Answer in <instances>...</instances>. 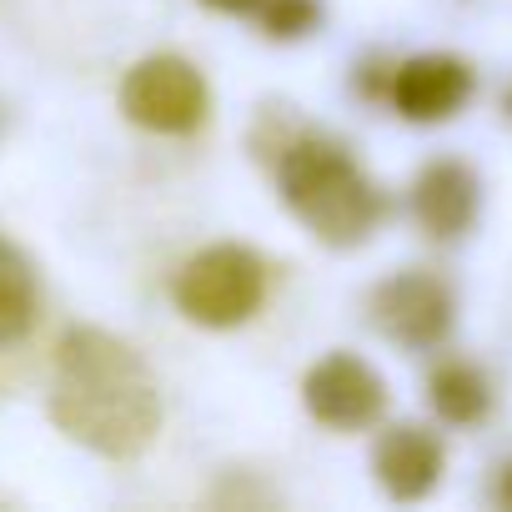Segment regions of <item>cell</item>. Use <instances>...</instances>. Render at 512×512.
<instances>
[{"label":"cell","instance_id":"8992f818","mask_svg":"<svg viewBox=\"0 0 512 512\" xmlns=\"http://www.w3.org/2000/svg\"><path fill=\"white\" fill-rule=\"evenodd\" d=\"M302 397H307V412H312L317 422H327V427H337V432H357V427H367V422L382 417V407H387V382H382L362 357L337 352V357H322V362L307 372Z\"/></svg>","mask_w":512,"mask_h":512},{"label":"cell","instance_id":"30bf717a","mask_svg":"<svg viewBox=\"0 0 512 512\" xmlns=\"http://www.w3.org/2000/svg\"><path fill=\"white\" fill-rule=\"evenodd\" d=\"M427 402H432V412H437L442 422L472 427V422L487 417L492 387H487V377H482L472 362H442V367L427 377Z\"/></svg>","mask_w":512,"mask_h":512},{"label":"cell","instance_id":"7c38bea8","mask_svg":"<svg viewBox=\"0 0 512 512\" xmlns=\"http://www.w3.org/2000/svg\"><path fill=\"white\" fill-rule=\"evenodd\" d=\"M262 21H267V36L297 41V36H307V31L322 21V6H317V0H267Z\"/></svg>","mask_w":512,"mask_h":512},{"label":"cell","instance_id":"8fae6325","mask_svg":"<svg viewBox=\"0 0 512 512\" xmlns=\"http://www.w3.org/2000/svg\"><path fill=\"white\" fill-rule=\"evenodd\" d=\"M36 322V272L31 262L0 241V347H16Z\"/></svg>","mask_w":512,"mask_h":512},{"label":"cell","instance_id":"6da1fadb","mask_svg":"<svg viewBox=\"0 0 512 512\" xmlns=\"http://www.w3.org/2000/svg\"><path fill=\"white\" fill-rule=\"evenodd\" d=\"M51 417L101 457H136L161 432V392L126 342L96 327H71L56 352Z\"/></svg>","mask_w":512,"mask_h":512},{"label":"cell","instance_id":"52a82bcc","mask_svg":"<svg viewBox=\"0 0 512 512\" xmlns=\"http://www.w3.org/2000/svg\"><path fill=\"white\" fill-rule=\"evenodd\" d=\"M472 66L457 56H412L392 71V106L407 121H452L472 101Z\"/></svg>","mask_w":512,"mask_h":512},{"label":"cell","instance_id":"277c9868","mask_svg":"<svg viewBox=\"0 0 512 512\" xmlns=\"http://www.w3.org/2000/svg\"><path fill=\"white\" fill-rule=\"evenodd\" d=\"M211 91L201 71L181 56H146L121 81V111L146 131H196L206 121Z\"/></svg>","mask_w":512,"mask_h":512},{"label":"cell","instance_id":"9c48e42d","mask_svg":"<svg viewBox=\"0 0 512 512\" xmlns=\"http://www.w3.org/2000/svg\"><path fill=\"white\" fill-rule=\"evenodd\" d=\"M372 467H377V482L397 502H417L442 477V442L427 427H417V422L387 427L382 442H377V452H372Z\"/></svg>","mask_w":512,"mask_h":512},{"label":"cell","instance_id":"7a4b0ae2","mask_svg":"<svg viewBox=\"0 0 512 512\" xmlns=\"http://www.w3.org/2000/svg\"><path fill=\"white\" fill-rule=\"evenodd\" d=\"M282 196L332 246H357L377 231L387 201L367 181V171L332 141L302 136L282 151Z\"/></svg>","mask_w":512,"mask_h":512},{"label":"cell","instance_id":"5bb4252c","mask_svg":"<svg viewBox=\"0 0 512 512\" xmlns=\"http://www.w3.org/2000/svg\"><path fill=\"white\" fill-rule=\"evenodd\" d=\"M497 502L512 507V467H502V477H497Z\"/></svg>","mask_w":512,"mask_h":512},{"label":"cell","instance_id":"ba28073f","mask_svg":"<svg viewBox=\"0 0 512 512\" xmlns=\"http://www.w3.org/2000/svg\"><path fill=\"white\" fill-rule=\"evenodd\" d=\"M412 211L432 241H457L477 221V176L462 161H432L412 186Z\"/></svg>","mask_w":512,"mask_h":512},{"label":"cell","instance_id":"4fadbf2b","mask_svg":"<svg viewBox=\"0 0 512 512\" xmlns=\"http://www.w3.org/2000/svg\"><path fill=\"white\" fill-rule=\"evenodd\" d=\"M206 6H216V11H231V16H246V11H262L267 0H206Z\"/></svg>","mask_w":512,"mask_h":512},{"label":"cell","instance_id":"3957f363","mask_svg":"<svg viewBox=\"0 0 512 512\" xmlns=\"http://www.w3.org/2000/svg\"><path fill=\"white\" fill-rule=\"evenodd\" d=\"M267 267L246 246H206L176 277V307L201 327H236L262 307Z\"/></svg>","mask_w":512,"mask_h":512},{"label":"cell","instance_id":"5b68a950","mask_svg":"<svg viewBox=\"0 0 512 512\" xmlns=\"http://www.w3.org/2000/svg\"><path fill=\"white\" fill-rule=\"evenodd\" d=\"M372 327L397 347H437L452 332V292L432 272L387 277L372 292Z\"/></svg>","mask_w":512,"mask_h":512}]
</instances>
